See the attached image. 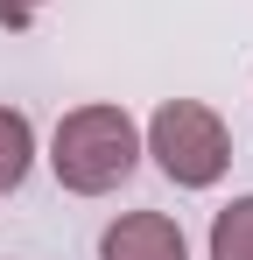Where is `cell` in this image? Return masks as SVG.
Segmentation results:
<instances>
[{"label":"cell","mask_w":253,"mask_h":260,"mask_svg":"<svg viewBox=\"0 0 253 260\" xmlns=\"http://www.w3.org/2000/svg\"><path fill=\"white\" fill-rule=\"evenodd\" d=\"M141 162V134L126 120V106H78L56 120V141H49V169L71 197H106L120 190Z\"/></svg>","instance_id":"1"},{"label":"cell","mask_w":253,"mask_h":260,"mask_svg":"<svg viewBox=\"0 0 253 260\" xmlns=\"http://www.w3.org/2000/svg\"><path fill=\"white\" fill-rule=\"evenodd\" d=\"M148 155H155V169L176 190H211L232 169V134H225V120L204 99H169L148 120Z\"/></svg>","instance_id":"2"},{"label":"cell","mask_w":253,"mask_h":260,"mask_svg":"<svg viewBox=\"0 0 253 260\" xmlns=\"http://www.w3.org/2000/svg\"><path fill=\"white\" fill-rule=\"evenodd\" d=\"M99 260H190L183 246V225L162 211H126L106 225V239H99Z\"/></svg>","instance_id":"3"},{"label":"cell","mask_w":253,"mask_h":260,"mask_svg":"<svg viewBox=\"0 0 253 260\" xmlns=\"http://www.w3.org/2000/svg\"><path fill=\"white\" fill-rule=\"evenodd\" d=\"M28 162H36V127H28V113L0 106V197L28 183Z\"/></svg>","instance_id":"4"},{"label":"cell","mask_w":253,"mask_h":260,"mask_svg":"<svg viewBox=\"0 0 253 260\" xmlns=\"http://www.w3.org/2000/svg\"><path fill=\"white\" fill-rule=\"evenodd\" d=\"M211 260H253V197H232L211 218Z\"/></svg>","instance_id":"5"},{"label":"cell","mask_w":253,"mask_h":260,"mask_svg":"<svg viewBox=\"0 0 253 260\" xmlns=\"http://www.w3.org/2000/svg\"><path fill=\"white\" fill-rule=\"evenodd\" d=\"M42 7H49V0H0V21H7V28H28Z\"/></svg>","instance_id":"6"}]
</instances>
